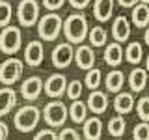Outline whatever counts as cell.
<instances>
[{
	"mask_svg": "<svg viewBox=\"0 0 149 140\" xmlns=\"http://www.w3.org/2000/svg\"><path fill=\"white\" fill-rule=\"evenodd\" d=\"M22 45V36H21V28L17 26H6L0 32V50L4 54H15Z\"/></svg>",
	"mask_w": 149,
	"mask_h": 140,
	"instance_id": "4",
	"label": "cell"
},
{
	"mask_svg": "<svg viewBox=\"0 0 149 140\" xmlns=\"http://www.w3.org/2000/svg\"><path fill=\"white\" fill-rule=\"evenodd\" d=\"M0 9H2V19H0V26L6 28L9 26V21H11V4L6 2V0H2V4H0Z\"/></svg>",
	"mask_w": 149,
	"mask_h": 140,
	"instance_id": "31",
	"label": "cell"
},
{
	"mask_svg": "<svg viewBox=\"0 0 149 140\" xmlns=\"http://www.w3.org/2000/svg\"><path fill=\"white\" fill-rule=\"evenodd\" d=\"M15 103H17V92L9 86H4L0 90V114L2 116L9 114L15 108Z\"/></svg>",
	"mask_w": 149,
	"mask_h": 140,
	"instance_id": "14",
	"label": "cell"
},
{
	"mask_svg": "<svg viewBox=\"0 0 149 140\" xmlns=\"http://www.w3.org/2000/svg\"><path fill=\"white\" fill-rule=\"evenodd\" d=\"M67 114H69V110L62 101H50V103H47L45 108H43L45 121L50 127H60V125H63L65 120H67Z\"/></svg>",
	"mask_w": 149,
	"mask_h": 140,
	"instance_id": "6",
	"label": "cell"
},
{
	"mask_svg": "<svg viewBox=\"0 0 149 140\" xmlns=\"http://www.w3.org/2000/svg\"><path fill=\"white\" fill-rule=\"evenodd\" d=\"M114 13V0H95L93 4V15L99 22H106Z\"/></svg>",
	"mask_w": 149,
	"mask_h": 140,
	"instance_id": "16",
	"label": "cell"
},
{
	"mask_svg": "<svg viewBox=\"0 0 149 140\" xmlns=\"http://www.w3.org/2000/svg\"><path fill=\"white\" fill-rule=\"evenodd\" d=\"M34 140H58V134L52 129H43L34 136Z\"/></svg>",
	"mask_w": 149,
	"mask_h": 140,
	"instance_id": "32",
	"label": "cell"
},
{
	"mask_svg": "<svg viewBox=\"0 0 149 140\" xmlns=\"http://www.w3.org/2000/svg\"><path fill=\"white\" fill-rule=\"evenodd\" d=\"M112 36H114V39L119 41V43H123V41L129 39L130 24H129V19L125 15H118L114 19V24H112Z\"/></svg>",
	"mask_w": 149,
	"mask_h": 140,
	"instance_id": "13",
	"label": "cell"
},
{
	"mask_svg": "<svg viewBox=\"0 0 149 140\" xmlns=\"http://www.w3.org/2000/svg\"><path fill=\"white\" fill-rule=\"evenodd\" d=\"M90 2H91V0H69V4H71L74 9H84V8H88V6H90Z\"/></svg>",
	"mask_w": 149,
	"mask_h": 140,
	"instance_id": "35",
	"label": "cell"
},
{
	"mask_svg": "<svg viewBox=\"0 0 149 140\" xmlns=\"http://www.w3.org/2000/svg\"><path fill=\"white\" fill-rule=\"evenodd\" d=\"M125 120L121 118V116H114L110 121H108V133L112 134V136H116V138H119L121 134L125 133Z\"/></svg>",
	"mask_w": 149,
	"mask_h": 140,
	"instance_id": "26",
	"label": "cell"
},
{
	"mask_svg": "<svg viewBox=\"0 0 149 140\" xmlns=\"http://www.w3.org/2000/svg\"><path fill=\"white\" fill-rule=\"evenodd\" d=\"M143 39H146V43L149 45V28L146 30V34H143Z\"/></svg>",
	"mask_w": 149,
	"mask_h": 140,
	"instance_id": "38",
	"label": "cell"
},
{
	"mask_svg": "<svg viewBox=\"0 0 149 140\" xmlns=\"http://www.w3.org/2000/svg\"><path fill=\"white\" fill-rule=\"evenodd\" d=\"M63 36L73 45H80L88 37V19L84 13H73L63 21Z\"/></svg>",
	"mask_w": 149,
	"mask_h": 140,
	"instance_id": "1",
	"label": "cell"
},
{
	"mask_svg": "<svg viewBox=\"0 0 149 140\" xmlns=\"http://www.w3.org/2000/svg\"><path fill=\"white\" fill-rule=\"evenodd\" d=\"M22 67H24V64L19 58L9 56L8 60H4L2 65H0V80H2V84H6V86L15 84L22 77Z\"/></svg>",
	"mask_w": 149,
	"mask_h": 140,
	"instance_id": "7",
	"label": "cell"
},
{
	"mask_svg": "<svg viewBox=\"0 0 149 140\" xmlns=\"http://www.w3.org/2000/svg\"><path fill=\"white\" fill-rule=\"evenodd\" d=\"M106 39H108V34H106V30L101 24L93 26L91 30H90V43L93 47H104L106 45Z\"/></svg>",
	"mask_w": 149,
	"mask_h": 140,
	"instance_id": "24",
	"label": "cell"
},
{
	"mask_svg": "<svg viewBox=\"0 0 149 140\" xmlns=\"http://www.w3.org/2000/svg\"><path fill=\"white\" fill-rule=\"evenodd\" d=\"M118 140H119V138H118Z\"/></svg>",
	"mask_w": 149,
	"mask_h": 140,
	"instance_id": "41",
	"label": "cell"
},
{
	"mask_svg": "<svg viewBox=\"0 0 149 140\" xmlns=\"http://www.w3.org/2000/svg\"><path fill=\"white\" fill-rule=\"evenodd\" d=\"M114 108L118 114H129L130 110L134 108V97H132V93H118L116 95V99H114Z\"/></svg>",
	"mask_w": 149,
	"mask_h": 140,
	"instance_id": "21",
	"label": "cell"
},
{
	"mask_svg": "<svg viewBox=\"0 0 149 140\" xmlns=\"http://www.w3.org/2000/svg\"><path fill=\"white\" fill-rule=\"evenodd\" d=\"M67 78H65V75L62 73H54L50 75L49 78H47L45 82V93L50 97V99H58V97H62L63 93H67Z\"/></svg>",
	"mask_w": 149,
	"mask_h": 140,
	"instance_id": "9",
	"label": "cell"
},
{
	"mask_svg": "<svg viewBox=\"0 0 149 140\" xmlns=\"http://www.w3.org/2000/svg\"><path fill=\"white\" fill-rule=\"evenodd\" d=\"M60 32H63V21H62V17L54 11L45 13V15L39 19V22H37V34L45 41L58 39Z\"/></svg>",
	"mask_w": 149,
	"mask_h": 140,
	"instance_id": "2",
	"label": "cell"
},
{
	"mask_svg": "<svg viewBox=\"0 0 149 140\" xmlns=\"http://www.w3.org/2000/svg\"><path fill=\"white\" fill-rule=\"evenodd\" d=\"M43 88H45V84H43V80H41L39 77H28L26 80L21 84V93H22L24 99L34 101V99H37V97L41 95Z\"/></svg>",
	"mask_w": 149,
	"mask_h": 140,
	"instance_id": "11",
	"label": "cell"
},
{
	"mask_svg": "<svg viewBox=\"0 0 149 140\" xmlns=\"http://www.w3.org/2000/svg\"><path fill=\"white\" fill-rule=\"evenodd\" d=\"M17 19L19 24L30 28L34 26L36 22H39V4L36 0H21L17 8Z\"/></svg>",
	"mask_w": 149,
	"mask_h": 140,
	"instance_id": "5",
	"label": "cell"
},
{
	"mask_svg": "<svg viewBox=\"0 0 149 140\" xmlns=\"http://www.w3.org/2000/svg\"><path fill=\"white\" fill-rule=\"evenodd\" d=\"M39 120H41L39 108L34 106V105H26V106H22V108L17 110L15 118H13V123H15L17 131H21V133H30V131H34L37 127Z\"/></svg>",
	"mask_w": 149,
	"mask_h": 140,
	"instance_id": "3",
	"label": "cell"
},
{
	"mask_svg": "<svg viewBox=\"0 0 149 140\" xmlns=\"http://www.w3.org/2000/svg\"><path fill=\"white\" fill-rule=\"evenodd\" d=\"M101 78H102V73H101V69H90V71L86 73V78H84V84H86L90 90H97L99 88V84H101Z\"/></svg>",
	"mask_w": 149,
	"mask_h": 140,
	"instance_id": "27",
	"label": "cell"
},
{
	"mask_svg": "<svg viewBox=\"0 0 149 140\" xmlns=\"http://www.w3.org/2000/svg\"><path fill=\"white\" fill-rule=\"evenodd\" d=\"M142 45L136 43V41H132V43H129V47L125 49V58H127L129 64H140L142 62Z\"/></svg>",
	"mask_w": 149,
	"mask_h": 140,
	"instance_id": "25",
	"label": "cell"
},
{
	"mask_svg": "<svg viewBox=\"0 0 149 140\" xmlns=\"http://www.w3.org/2000/svg\"><path fill=\"white\" fill-rule=\"evenodd\" d=\"M74 64H77L78 69H90L93 67V64H95V52H93V49L90 45H80L77 49V52H74Z\"/></svg>",
	"mask_w": 149,
	"mask_h": 140,
	"instance_id": "12",
	"label": "cell"
},
{
	"mask_svg": "<svg viewBox=\"0 0 149 140\" xmlns=\"http://www.w3.org/2000/svg\"><path fill=\"white\" fill-rule=\"evenodd\" d=\"M136 2H138V0H118V4L121 8H134Z\"/></svg>",
	"mask_w": 149,
	"mask_h": 140,
	"instance_id": "36",
	"label": "cell"
},
{
	"mask_svg": "<svg viewBox=\"0 0 149 140\" xmlns=\"http://www.w3.org/2000/svg\"><path fill=\"white\" fill-rule=\"evenodd\" d=\"M74 52L77 50L73 49L71 41H65V43H60L54 47L52 50V65L58 69H65L71 65V62L74 60Z\"/></svg>",
	"mask_w": 149,
	"mask_h": 140,
	"instance_id": "8",
	"label": "cell"
},
{
	"mask_svg": "<svg viewBox=\"0 0 149 140\" xmlns=\"http://www.w3.org/2000/svg\"><path fill=\"white\" fill-rule=\"evenodd\" d=\"M104 84H106V90L108 92L119 93L121 88H123V84H125V75L121 73V69H112V71L106 75Z\"/></svg>",
	"mask_w": 149,
	"mask_h": 140,
	"instance_id": "20",
	"label": "cell"
},
{
	"mask_svg": "<svg viewBox=\"0 0 149 140\" xmlns=\"http://www.w3.org/2000/svg\"><path fill=\"white\" fill-rule=\"evenodd\" d=\"M146 69L149 71V56H147V60H146Z\"/></svg>",
	"mask_w": 149,
	"mask_h": 140,
	"instance_id": "39",
	"label": "cell"
},
{
	"mask_svg": "<svg viewBox=\"0 0 149 140\" xmlns=\"http://www.w3.org/2000/svg\"><path fill=\"white\" fill-rule=\"evenodd\" d=\"M82 131H84V138H86V140H101V134H102V123H101V120L97 118V116L86 120V121H84Z\"/></svg>",
	"mask_w": 149,
	"mask_h": 140,
	"instance_id": "18",
	"label": "cell"
},
{
	"mask_svg": "<svg viewBox=\"0 0 149 140\" xmlns=\"http://www.w3.org/2000/svg\"><path fill=\"white\" fill-rule=\"evenodd\" d=\"M132 22L138 28H146L149 24V6L146 2H140L132 9Z\"/></svg>",
	"mask_w": 149,
	"mask_h": 140,
	"instance_id": "22",
	"label": "cell"
},
{
	"mask_svg": "<svg viewBox=\"0 0 149 140\" xmlns=\"http://www.w3.org/2000/svg\"><path fill=\"white\" fill-rule=\"evenodd\" d=\"M123 54H125V50L121 49L119 41L110 43V45H106V49H104V62L108 64L110 67H118L121 64V60H123Z\"/></svg>",
	"mask_w": 149,
	"mask_h": 140,
	"instance_id": "17",
	"label": "cell"
},
{
	"mask_svg": "<svg viewBox=\"0 0 149 140\" xmlns=\"http://www.w3.org/2000/svg\"><path fill=\"white\" fill-rule=\"evenodd\" d=\"M136 112L142 121H149V97H142L136 103Z\"/></svg>",
	"mask_w": 149,
	"mask_h": 140,
	"instance_id": "29",
	"label": "cell"
},
{
	"mask_svg": "<svg viewBox=\"0 0 149 140\" xmlns=\"http://www.w3.org/2000/svg\"><path fill=\"white\" fill-rule=\"evenodd\" d=\"M88 103H82V101H73V105L69 106V118H71L74 123H84L88 118Z\"/></svg>",
	"mask_w": 149,
	"mask_h": 140,
	"instance_id": "23",
	"label": "cell"
},
{
	"mask_svg": "<svg viewBox=\"0 0 149 140\" xmlns=\"http://www.w3.org/2000/svg\"><path fill=\"white\" fill-rule=\"evenodd\" d=\"M0 140H8V125H6V121L0 123Z\"/></svg>",
	"mask_w": 149,
	"mask_h": 140,
	"instance_id": "37",
	"label": "cell"
},
{
	"mask_svg": "<svg viewBox=\"0 0 149 140\" xmlns=\"http://www.w3.org/2000/svg\"><path fill=\"white\" fill-rule=\"evenodd\" d=\"M58 140H80V134L74 129H63L62 133L58 134Z\"/></svg>",
	"mask_w": 149,
	"mask_h": 140,
	"instance_id": "33",
	"label": "cell"
},
{
	"mask_svg": "<svg viewBox=\"0 0 149 140\" xmlns=\"http://www.w3.org/2000/svg\"><path fill=\"white\" fill-rule=\"evenodd\" d=\"M65 4V0H43V6L47 9H50V11H56V9H60Z\"/></svg>",
	"mask_w": 149,
	"mask_h": 140,
	"instance_id": "34",
	"label": "cell"
},
{
	"mask_svg": "<svg viewBox=\"0 0 149 140\" xmlns=\"http://www.w3.org/2000/svg\"><path fill=\"white\" fill-rule=\"evenodd\" d=\"M140 2H146V4H149V0H140Z\"/></svg>",
	"mask_w": 149,
	"mask_h": 140,
	"instance_id": "40",
	"label": "cell"
},
{
	"mask_svg": "<svg viewBox=\"0 0 149 140\" xmlns=\"http://www.w3.org/2000/svg\"><path fill=\"white\" fill-rule=\"evenodd\" d=\"M88 108H90L93 114H102L106 108H108V97H106L104 92L93 90L88 97Z\"/></svg>",
	"mask_w": 149,
	"mask_h": 140,
	"instance_id": "15",
	"label": "cell"
},
{
	"mask_svg": "<svg viewBox=\"0 0 149 140\" xmlns=\"http://www.w3.org/2000/svg\"><path fill=\"white\" fill-rule=\"evenodd\" d=\"M146 84H147V69H132L129 75V86H130V90H132L134 93L136 92H142L143 88H146Z\"/></svg>",
	"mask_w": 149,
	"mask_h": 140,
	"instance_id": "19",
	"label": "cell"
},
{
	"mask_svg": "<svg viewBox=\"0 0 149 140\" xmlns=\"http://www.w3.org/2000/svg\"><path fill=\"white\" fill-rule=\"evenodd\" d=\"M80 95H82V82L74 78V80H71L69 86H67V97L73 99V101H77Z\"/></svg>",
	"mask_w": 149,
	"mask_h": 140,
	"instance_id": "30",
	"label": "cell"
},
{
	"mask_svg": "<svg viewBox=\"0 0 149 140\" xmlns=\"http://www.w3.org/2000/svg\"><path fill=\"white\" fill-rule=\"evenodd\" d=\"M134 140H149V121H140L132 131Z\"/></svg>",
	"mask_w": 149,
	"mask_h": 140,
	"instance_id": "28",
	"label": "cell"
},
{
	"mask_svg": "<svg viewBox=\"0 0 149 140\" xmlns=\"http://www.w3.org/2000/svg\"><path fill=\"white\" fill-rule=\"evenodd\" d=\"M43 58H45V52H43V43L41 41H30L24 49V62L30 65V67H37V65L43 64Z\"/></svg>",
	"mask_w": 149,
	"mask_h": 140,
	"instance_id": "10",
	"label": "cell"
}]
</instances>
